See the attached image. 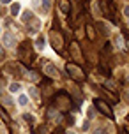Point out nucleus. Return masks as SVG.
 Listing matches in <instances>:
<instances>
[{
    "mask_svg": "<svg viewBox=\"0 0 129 134\" xmlns=\"http://www.w3.org/2000/svg\"><path fill=\"white\" fill-rule=\"evenodd\" d=\"M94 104L99 108V111H101V113H104V115H108V116H111V109H110V106L106 104V102H103L101 99H95V100H94Z\"/></svg>",
    "mask_w": 129,
    "mask_h": 134,
    "instance_id": "f257e3e1",
    "label": "nucleus"
},
{
    "mask_svg": "<svg viewBox=\"0 0 129 134\" xmlns=\"http://www.w3.org/2000/svg\"><path fill=\"white\" fill-rule=\"evenodd\" d=\"M9 90H11V92H18V90H20V85H18V83H11Z\"/></svg>",
    "mask_w": 129,
    "mask_h": 134,
    "instance_id": "6e6552de",
    "label": "nucleus"
},
{
    "mask_svg": "<svg viewBox=\"0 0 129 134\" xmlns=\"http://www.w3.org/2000/svg\"><path fill=\"white\" fill-rule=\"evenodd\" d=\"M4 44L7 48H13L14 46V41H13V35L11 34H6V37H4Z\"/></svg>",
    "mask_w": 129,
    "mask_h": 134,
    "instance_id": "20e7f679",
    "label": "nucleus"
},
{
    "mask_svg": "<svg viewBox=\"0 0 129 134\" xmlns=\"http://www.w3.org/2000/svg\"><path fill=\"white\" fill-rule=\"evenodd\" d=\"M115 42H117V46H122V37H117Z\"/></svg>",
    "mask_w": 129,
    "mask_h": 134,
    "instance_id": "9b49d317",
    "label": "nucleus"
},
{
    "mask_svg": "<svg viewBox=\"0 0 129 134\" xmlns=\"http://www.w3.org/2000/svg\"><path fill=\"white\" fill-rule=\"evenodd\" d=\"M124 14H126V16L129 18V5H126V7H124Z\"/></svg>",
    "mask_w": 129,
    "mask_h": 134,
    "instance_id": "f8f14e48",
    "label": "nucleus"
},
{
    "mask_svg": "<svg viewBox=\"0 0 129 134\" xmlns=\"http://www.w3.org/2000/svg\"><path fill=\"white\" fill-rule=\"evenodd\" d=\"M30 16H32V14H30V13H25V14H23V20H28Z\"/></svg>",
    "mask_w": 129,
    "mask_h": 134,
    "instance_id": "ddd939ff",
    "label": "nucleus"
},
{
    "mask_svg": "<svg viewBox=\"0 0 129 134\" xmlns=\"http://www.w3.org/2000/svg\"><path fill=\"white\" fill-rule=\"evenodd\" d=\"M20 11H21V5H20V4H13V5H11V14H13V16H18V14H20Z\"/></svg>",
    "mask_w": 129,
    "mask_h": 134,
    "instance_id": "39448f33",
    "label": "nucleus"
},
{
    "mask_svg": "<svg viewBox=\"0 0 129 134\" xmlns=\"http://www.w3.org/2000/svg\"><path fill=\"white\" fill-rule=\"evenodd\" d=\"M18 102H20L21 106H27V102H28L27 95H20V97H18Z\"/></svg>",
    "mask_w": 129,
    "mask_h": 134,
    "instance_id": "423d86ee",
    "label": "nucleus"
},
{
    "mask_svg": "<svg viewBox=\"0 0 129 134\" xmlns=\"http://www.w3.org/2000/svg\"><path fill=\"white\" fill-rule=\"evenodd\" d=\"M127 83H129V78H127Z\"/></svg>",
    "mask_w": 129,
    "mask_h": 134,
    "instance_id": "a211bd4d",
    "label": "nucleus"
},
{
    "mask_svg": "<svg viewBox=\"0 0 129 134\" xmlns=\"http://www.w3.org/2000/svg\"><path fill=\"white\" fill-rule=\"evenodd\" d=\"M0 2H2V4H11L13 0H0Z\"/></svg>",
    "mask_w": 129,
    "mask_h": 134,
    "instance_id": "2eb2a0df",
    "label": "nucleus"
},
{
    "mask_svg": "<svg viewBox=\"0 0 129 134\" xmlns=\"http://www.w3.org/2000/svg\"><path fill=\"white\" fill-rule=\"evenodd\" d=\"M23 118H25V120H27V122H30V124H34V116H32V115H23Z\"/></svg>",
    "mask_w": 129,
    "mask_h": 134,
    "instance_id": "1a4fd4ad",
    "label": "nucleus"
},
{
    "mask_svg": "<svg viewBox=\"0 0 129 134\" xmlns=\"http://www.w3.org/2000/svg\"><path fill=\"white\" fill-rule=\"evenodd\" d=\"M122 134H127V132H126V131H124V132H122Z\"/></svg>",
    "mask_w": 129,
    "mask_h": 134,
    "instance_id": "f3484780",
    "label": "nucleus"
},
{
    "mask_svg": "<svg viewBox=\"0 0 129 134\" xmlns=\"http://www.w3.org/2000/svg\"><path fill=\"white\" fill-rule=\"evenodd\" d=\"M42 5L48 7V5H50V0H42Z\"/></svg>",
    "mask_w": 129,
    "mask_h": 134,
    "instance_id": "4468645a",
    "label": "nucleus"
},
{
    "mask_svg": "<svg viewBox=\"0 0 129 134\" xmlns=\"http://www.w3.org/2000/svg\"><path fill=\"white\" fill-rule=\"evenodd\" d=\"M35 48H37V49H42V48H44V41L37 39V41H35Z\"/></svg>",
    "mask_w": 129,
    "mask_h": 134,
    "instance_id": "0eeeda50",
    "label": "nucleus"
},
{
    "mask_svg": "<svg viewBox=\"0 0 129 134\" xmlns=\"http://www.w3.org/2000/svg\"><path fill=\"white\" fill-rule=\"evenodd\" d=\"M28 94L32 95V97H37V95H39V92H37V88H30V90H28Z\"/></svg>",
    "mask_w": 129,
    "mask_h": 134,
    "instance_id": "9d476101",
    "label": "nucleus"
},
{
    "mask_svg": "<svg viewBox=\"0 0 129 134\" xmlns=\"http://www.w3.org/2000/svg\"><path fill=\"white\" fill-rule=\"evenodd\" d=\"M0 53H2V48H0ZM0 58H2V57H0Z\"/></svg>",
    "mask_w": 129,
    "mask_h": 134,
    "instance_id": "dca6fc26",
    "label": "nucleus"
},
{
    "mask_svg": "<svg viewBox=\"0 0 129 134\" xmlns=\"http://www.w3.org/2000/svg\"><path fill=\"white\" fill-rule=\"evenodd\" d=\"M67 71L71 72V76H73V78H78V80H82V78H83V72L76 65H73V64H69V65H67Z\"/></svg>",
    "mask_w": 129,
    "mask_h": 134,
    "instance_id": "f03ea898",
    "label": "nucleus"
},
{
    "mask_svg": "<svg viewBox=\"0 0 129 134\" xmlns=\"http://www.w3.org/2000/svg\"><path fill=\"white\" fill-rule=\"evenodd\" d=\"M44 72H46V74H50V76H53V78H57V76H58V72H57V71L53 69V65H51V64L44 65Z\"/></svg>",
    "mask_w": 129,
    "mask_h": 134,
    "instance_id": "7ed1b4c3",
    "label": "nucleus"
}]
</instances>
